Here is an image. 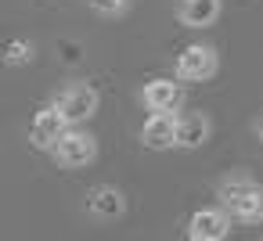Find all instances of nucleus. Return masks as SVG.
<instances>
[{"label": "nucleus", "instance_id": "f257e3e1", "mask_svg": "<svg viewBox=\"0 0 263 241\" xmlns=\"http://www.w3.org/2000/svg\"><path fill=\"white\" fill-rule=\"evenodd\" d=\"M54 162L62 169H87L94 158H98V137L87 130V126H69L65 137L54 144Z\"/></svg>", "mask_w": 263, "mask_h": 241}, {"label": "nucleus", "instance_id": "2eb2a0df", "mask_svg": "<svg viewBox=\"0 0 263 241\" xmlns=\"http://www.w3.org/2000/svg\"><path fill=\"white\" fill-rule=\"evenodd\" d=\"M259 140H263V119H259Z\"/></svg>", "mask_w": 263, "mask_h": 241}, {"label": "nucleus", "instance_id": "f8f14e48", "mask_svg": "<svg viewBox=\"0 0 263 241\" xmlns=\"http://www.w3.org/2000/svg\"><path fill=\"white\" fill-rule=\"evenodd\" d=\"M252 184H256V180H252L249 173H231V176H223V180L216 184V198H220V205H227V209H231V205H234V202H238Z\"/></svg>", "mask_w": 263, "mask_h": 241}, {"label": "nucleus", "instance_id": "1a4fd4ad", "mask_svg": "<svg viewBox=\"0 0 263 241\" xmlns=\"http://www.w3.org/2000/svg\"><path fill=\"white\" fill-rule=\"evenodd\" d=\"M220 0H180V8H177V18L180 26L187 29H209L216 18H220Z\"/></svg>", "mask_w": 263, "mask_h": 241}, {"label": "nucleus", "instance_id": "4468645a", "mask_svg": "<svg viewBox=\"0 0 263 241\" xmlns=\"http://www.w3.org/2000/svg\"><path fill=\"white\" fill-rule=\"evenodd\" d=\"M87 4H90V11L101 15V18H119V15L130 11V0H87Z\"/></svg>", "mask_w": 263, "mask_h": 241}, {"label": "nucleus", "instance_id": "6e6552de", "mask_svg": "<svg viewBox=\"0 0 263 241\" xmlns=\"http://www.w3.org/2000/svg\"><path fill=\"white\" fill-rule=\"evenodd\" d=\"M87 212H90L98 223H112V219H119V216L126 212V198H123L119 187L98 184V187L87 194Z\"/></svg>", "mask_w": 263, "mask_h": 241}, {"label": "nucleus", "instance_id": "9b49d317", "mask_svg": "<svg viewBox=\"0 0 263 241\" xmlns=\"http://www.w3.org/2000/svg\"><path fill=\"white\" fill-rule=\"evenodd\" d=\"M231 216H234V223H245V227L263 223V184H252V187L231 205Z\"/></svg>", "mask_w": 263, "mask_h": 241}, {"label": "nucleus", "instance_id": "ddd939ff", "mask_svg": "<svg viewBox=\"0 0 263 241\" xmlns=\"http://www.w3.org/2000/svg\"><path fill=\"white\" fill-rule=\"evenodd\" d=\"M33 54H36V47H33L29 40H8V47H4V65L22 69V65L33 62Z\"/></svg>", "mask_w": 263, "mask_h": 241}, {"label": "nucleus", "instance_id": "f03ea898", "mask_svg": "<svg viewBox=\"0 0 263 241\" xmlns=\"http://www.w3.org/2000/svg\"><path fill=\"white\" fill-rule=\"evenodd\" d=\"M54 105L62 108V115L69 119V126H87V123L98 115L101 97H98V90H94L90 83H69V87L54 97Z\"/></svg>", "mask_w": 263, "mask_h": 241}, {"label": "nucleus", "instance_id": "20e7f679", "mask_svg": "<svg viewBox=\"0 0 263 241\" xmlns=\"http://www.w3.org/2000/svg\"><path fill=\"white\" fill-rule=\"evenodd\" d=\"M65 130H69V119H65L62 108L51 101V105H44V108L33 115V123H29V144H33L36 151H54V144L65 137Z\"/></svg>", "mask_w": 263, "mask_h": 241}, {"label": "nucleus", "instance_id": "9d476101", "mask_svg": "<svg viewBox=\"0 0 263 241\" xmlns=\"http://www.w3.org/2000/svg\"><path fill=\"white\" fill-rule=\"evenodd\" d=\"M209 133H213V123H209L205 112H184L180 115V133H177V148L195 151V148H202L209 140Z\"/></svg>", "mask_w": 263, "mask_h": 241}, {"label": "nucleus", "instance_id": "423d86ee", "mask_svg": "<svg viewBox=\"0 0 263 241\" xmlns=\"http://www.w3.org/2000/svg\"><path fill=\"white\" fill-rule=\"evenodd\" d=\"M177 133H180V112H152L141 126V144L152 151H170L177 148Z\"/></svg>", "mask_w": 263, "mask_h": 241}, {"label": "nucleus", "instance_id": "0eeeda50", "mask_svg": "<svg viewBox=\"0 0 263 241\" xmlns=\"http://www.w3.org/2000/svg\"><path fill=\"white\" fill-rule=\"evenodd\" d=\"M141 101L148 112H180L184 108V79L180 76L177 79H166V76L148 79L141 90Z\"/></svg>", "mask_w": 263, "mask_h": 241}, {"label": "nucleus", "instance_id": "7ed1b4c3", "mask_svg": "<svg viewBox=\"0 0 263 241\" xmlns=\"http://www.w3.org/2000/svg\"><path fill=\"white\" fill-rule=\"evenodd\" d=\"M220 72V54L209 44H187L177 54V76L184 83H205Z\"/></svg>", "mask_w": 263, "mask_h": 241}, {"label": "nucleus", "instance_id": "39448f33", "mask_svg": "<svg viewBox=\"0 0 263 241\" xmlns=\"http://www.w3.org/2000/svg\"><path fill=\"white\" fill-rule=\"evenodd\" d=\"M231 209L227 205H209V209H198V212H191V219H187V237L191 241H223L227 234H231Z\"/></svg>", "mask_w": 263, "mask_h": 241}]
</instances>
